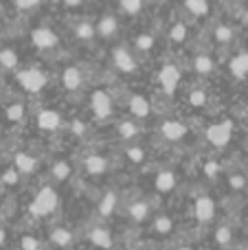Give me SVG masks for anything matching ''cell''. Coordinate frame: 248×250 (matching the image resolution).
I'll return each instance as SVG.
<instances>
[{
  "mask_svg": "<svg viewBox=\"0 0 248 250\" xmlns=\"http://www.w3.org/2000/svg\"><path fill=\"white\" fill-rule=\"evenodd\" d=\"M38 248H40V244L35 237H31V235H24V237H22V250H38Z\"/></svg>",
  "mask_w": 248,
  "mask_h": 250,
  "instance_id": "obj_41",
  "label": "cell"
},
{
  "mask_svg": "<svg viewBox=\"0 0 248 250\" xmlns=\"http://www.w3.org/2000/svg\"><path fill=\"white\" fill-rule=\"evenodd\" d=\"M242 20H244V24H248V9H246L244 13H242Z\"/></svg>",
  "mask_w": 248,
  "mask_h": 250,
  "instance_id": "obj_44",
  "label": "cell"
},
{
  "mask_svg": "<svg viewBox=\"0 0 248 250\" xmlns=\"http://www.w3.org/2000/svg\"><path fill=\"white\" fill-rule=\"evenodd\" d=\"M178 250H191V248H178Z\"/></svg>",
  "mask_w": 248,
  "mask_h": 250,
  "instance_id": "obj_47",
  "label": "cell"
},
{
  "mask_svg": "<svg viewBox=\"0 0 248 250\" xmlns=\"http://www.w3.org/2000/svg\"><path fill=\"white\" fill-rule=\"evenodd\" d=\"M171 229H174V222H171V217H167V215L156 217V222H154V230H156L158 235H169Z\"/></svg>",
  "mask_w": 248,
  "mask_h": 250,
  "instance_id": "obj_33",
  "label": "cell"
},
{
  "mask_svg": "<svg viewBox=\"0 0 248 250\" xmlns=\"http://www.w3.org/2000/svg\"><path fill=\"white\" fill-rule=\"evenodd\" d=\"M16 79L26 92H40L48 82L46 70H42L40 66H29L16 73Z\"/></svg>",
  "mask_w": 248,
  "mask_h": 250,
  "instance_id": "obj_2",
  "label": "cell"
},
{
  "mask_svg": "<svg viewBox=\"0 0 248 250\" xmlns=\"http://www.w3.org/2000/svg\"><path fill=\"white\" fill-rule=\"evenodd\" d=\"M246 250H248V248H246Z\"/></svg>",
  "mask_w": 248,
  "mask_h": 250,
  "instance_id": "obj_49",
  "label": "cell"
},
{
  "mask_svg": "<svg viewBox=\"0 0 248 250\" xmlns=\"http://www.w3.org/2000/svg\"><path fill=\"white\" fill-rule=\"evenodd\" d=\"M228 185H231V189L240 191V189H244L248 182H246V176H242V173H231L228 176Z\"/></svg>",
  "mask_w": 248,
  "mask_h": 250,
  "instance_id": "obj_36",
  "label": "cell"
},
{
  "mask_svg": "<svg viewBox=\"0 0 248 250\" xmlns=\"http://www.w3.org/2000/svg\"><path fill=\"white\" fill-rule=\"evenodd\" d=\"M233 38H235V31H233V26L228 24H218L213 31V40L220 44V46H228V44L233 42Z\"/></svg>",
  "mask_w": 248,
  "mask_h": 250,
  "instance_id": "obj_22",
  "label": "cell"
},
{
  "mask_svg": "<svg viewBox=\"0 0 248 250\" xmlns=\"http://www.w3.org/2000/svg\"><path fill=\"white\" fill-rule=\"evenodd\" d=\"M154 46H156V35L149 33V31H143V33H139L134 38V51L136 53L147 55V53L154 51Z\"/></svg>",
  "mask_w": 248,
  "mask_h": 250,
  "instance_id": "obj_17",
  "label": "cell"
},
{
  "mask_svg": "<svg viewBox=\"0 0 248 250\" xmlns=\"http://www.w3.org/2000/svg\"><path fill=\"white\" fill-rule=\"evenodd\" d=\"M51 176L55 178L57 182H64L66 178L70 176V165L66 163V160H60V163H55L51 167Z\"/></svg>",
  "mask_w": 248,
  "mask_h": 250,
  "instance_id": "obj_32",
  "label": "cell"
},
{
  "mask_svg": "<svg viewBox=\"0 0 248 250\" xmlns=\"http://www.w3.org/2000/svg\"><path fill=\"white\" fill-rule=\"evenodd\" d=\"M18 62H20V57H18V53L13 48H2L0 51V68L2 70H16Z\"/></svg>",
  "mask_w": 248,
  "mask_h": 250,
  "instance_id": "obj_24",
  "label": "cell"
},
{
  "mask_svg": "<svg viewBox=\"0 0 248 250\" xmlns=\"http://www.w3.org/2000/svg\"><path fill=\"white\" fill-rule=\"evenodd\" d=\"M176 173L169 171V169H163V171L156 173V180H154V185H156V191H161V193H169L171 189L176 187Z\"/></svg>",
  "mask_w": 248,
  "mask_h": 250,
  "instance_id": "obj_18",
  "label": "cell"
},
{
  "mask_svg": "<svg viewBox=\"0 0 248 250\" xmlns=\"http://www.w3.org/2000/svg\"><path fill=\"white\" fill-rule=\"evenodd\" d=\"M13 167H16L20 173H33L35 169H38V160H35L31 154L20 151V154H16V158H13Z\"/></svg>",
  "mask_w": 248,
  "mask_h": 250,
  "instance_id": "obj_19",
  "label": "cell"
},
{
  "mask_svg": "<svg viewBox=\"0 0 248 250\" xmlns=\"http://www.w3.org/2000/svg\"><path fill=\"white\" fill-rule=\"evenodd\" d=\"M215 215V204L209 195H200L196 200V217L200 222H211Z\"/></svg>",
  "mask_w": 248,
  "mask_h": 250,
  "instance_id": "obj_16",
  "label": "cell"
},
{
  "mask_svg": "<svg viewBox=\"0 0 248 250\" xmlns=\"http://www.w3.org/2000/svg\"><path fill=\"white\" fill-rule=\"evenodd\" d=\"M31 42H33V46L38 48V51L48 53V51H55L60 40H57L53 29H48V26H38V29L31 31Z\"/></svg>",
  "mask_w": 248,
  "mask_h": 250,
  "instance_id": "obj_6",
  "label": "cell"
},
{
  "mask_svg": "<svg viewBox=\"0 0 248 250\" xmlns=\"http://www.w3.org/2000/svg\"><path fill=\"white\" fill-rule=\"evenodd\" d=\"M7 119L9 121H22V119H24V104H9L7 105Z\"/></svg>",
  "mask_w": 248,
  "mask_h": 250,
  "instance_id": "obj_34",
  "label": "cell"
},
{
  "mask_svg": "<svg viewBox=\"0 0 248 250\" xmlns=\"http://www.w3.org/2000/svg\"><path fill=\"white\" fill-rule=\"evenodd\" d=\"M228 73L235 79H246L248 77V51H237L228 62Z\"/></svg>",
  "mask_w": 248,
  "mask_h": 250,
  "instance_id": "obj_13",
  "label": "cell"
},
{
  "mask_svg": "<svg viewBox=\"0 0 248 250\" xmlns=\"http://www.w3.org/2000/svg\"><path fill=\"white\" fill-rule=\"evenodd\" d=\"M205 173H207L209 178H218V173H220V165L215 163V160L207 163V165H205Z\"/></svg>",
  "mask_w": 248,
  "mask_h": 250,
  "instance_id": "obj_42",
  "label": "cell"
},
{
  "mask_svg": "<svg viewBox=\"0 0 248 250\" xmlns=\"http://www.w3.org/2000/svg\"><path fill=\"white\" fill-rule=\"evenodd\" d=\"M244 176H246V182H248V169H246V173H244Z\"/></svg>",
  "mask_w": 248,
  "mask_h": 250,
  "instance_id": "obj_46",
  "label": "cell"
},
{
  "mask_svg": "<svg viewBox=\"0 0 248 250\" xmlns=\"http://www.w3.org/2000/svg\"><path fill=\"white\" fill-rule=\"evenodd\" d=\"M83 82H86V77H83V70L79 68V66H66L64 73H62V86L68 92L82 90Z\"/></svg>",
  "mask_w": 248,
  "mask_h": 250,
  "instance_id": "obj_10",
  "label": "cell"
},
{
  "mask_svg": "<svg viewBox=\"0 0 248 250\" xmlns=\"http://www.w3.org/2000/svg\"><path fill=\"white\" fill-rule=\"evenodd\" d=\"M35 123L42 132H55V129L62 127V114L57 110H51V108H44L38 112L35 117Z\"/></svg>",
  "mask_w": 248,
  "mask_h": 250,
  "instance_id": "obj_12",
  "label": "cell"
},
{
  "mask_svg": "<svg viewBox=\"0 0 248 250\" xmlns=\"http://www.w3.org/2000/svg\"><path fill=\"white\" fill-rule=\"evenodd\" d=\"M70 132H73L75 136H83V134L88 132V127H86V123H83V121L75 119V121H70Z\"/></svg>",
  "mask_w": 248,
  "mask_h": 250,
  "instance_id": "obj_40",
  "label": "cell"
},
{
  "mask_svg": "<svg viewBox=\"0 0 248 250\" xmlns=\"http://www.w3.org/2000/svg\"><path fill=\"white\" fill-rule=\"evenodd\" d=\"M119 29H121V22H119V18L114 16V13H103V16L99 18V22H97V35L103 40L117 38Z\"/></svg>",
  "mask_w": 248,
  "mask_h": 250,
  "instance_id": "obj_11",
  "label": "cell"
},
{
  "mask_svg": "<svg viewBox=\"0 0 248 250\" xmlns=\"http://www.w3.org/2000/svg\"><path fill=\"white\" fill-rule=\"evenodd\" d=\"M40 4H42V0H16V7L20 11H31V9L40 7Z\"/></svg>",
  "mask_w": 248,
  "mask_h": 250,
  "instance_id": "obj_39",
  "label": "cell"
},
{
  "mask_svg": "<svg viewBox=\"0 0 248 250\" xmlns=\"http://www.w3.org/2000/svg\"><path fill=\"white\" fill-rule=\"evenodd\" d=\"M127 110L136 121H145L152 117V104L147 101V97L143 95H130L127 97Z\"/></svg>",
  "mask_w": 248,
  "mask_h": 250,
  "instance_id": "obj_8",
  "label": "cell"
},
{
  "mask_svg": "<svg viewBox=\"0 0 248 250\" xmlns=\"http://www.w3.org/2000/svg\"><path fill=\"white\" fill-rule=\"evenodd\" d=\"M55 208H57V191L53 187H42L38 191V195L33 198V202H31L29 211L33 217H44L51 215Z\"/></svg>",
  "mask_w": 248,
  "mask_h": 250,
  "instance_id": "obj_1",
  "label": "cell"
},
{
  "mask_svg": "<svg viewBox=\"0 0 248 250\" xmlns=\"http://www.w3.org/2000/svg\"><path fill=\"white\" fill-rule=\"evenodd\" d=\"M185 9H187L193 18H202L209 13V2H207V0H185Z\"/></svg>",
  "mask_w": 248,
  "mask_h": 250,
  "instance_id": "obj_26",
  "label": "cell"
},
{
  "mask_svg": "<svg viewBox=\"0 0 248 250\" xmlns=\"http://www.w3.org/2000/svg\"><path fill=\"white\" fill-rule=\"evenodd\" d=\"M112 66L123 75H132L139 68V62H136L134 51H130L127 46H117L112 51Z\"/></svg>",
  "mask_w": 248,
  "mask_h": 250,
  "instance_id": "obj_4",
  "label": "cell"
},
{
  "mask_svg": "<svg viewBox=\"0 0 248 250\" xmlns=\"http://www.w3.org/2000/svg\"><path fill=\"white\" fill-rule=\"evenodd\" d=\"M207 101H209V95H207L205 88H193V90L189 92V104H191L193 108H205Z\"/></svg>",
  "mask_w": 248,
  "mask_h": 250,
  "instance_id": "obj_31",
  "label": "cell"
},
{
  "mask_svg": "<svg viewBox=\"0 0 248 250\" xmlns=\"http://www.w3.org/2000/svg\"><path fill=\"white\" fill-rule=\"evenodd\" d=\"M158 83H161L165 95H174L180 83V68L176 64H165L158 70Z\"/></svg>",
  "mask_w": 248,
  "mask_h": 250,
  "instance_id": "obj_7",
  "label": "cell"
},
{
  "mask_svg": "<svg viewBox=\"0 0 248 250\" xmlns=\"http://www.w3.org/2000/svg\"><path fill=\"white\" fill-rule=\"evenodd\" d=\"M143 0H119V9H121V13H125V16L130 18H136L141 11H143Z\"/></svg>",
  "mask_w": 248,
  "mask_h": 250,
  "instance_id": "obj_27",
  "label": "cell"
},
{
  "mask_svg": "<svg viewBox=\"0 0 248 250\" xmlns=\"http://www.w3.org/2000/svg\"><path fill=\"white\" fill-rule=\"evenodd\" d=\"M169 40L171 42H176V44H180V42L187 40V24H185L183 20L174 22V24L169 26Z\"/></svg>",
  "mask_w": 248,
  "mask_h": 250,
  "instance_id": "obj_30",
  "label": "cell"
},
{
  "mask_svg": "<svg viewBox=\"0 0 248 250\" xmlns=\"http://www.w3.org/2000/svg\"><path fill=\"white\" fill-rule=\"evenodd\" d=\"M246 138H248V129H246Z\"/></svg>",
  "mask_w": 248,
  "mask_h": 250,
  "instance_id": "obj_48",
  "label": "cell"
},
{
  "mask_svg": "<svg viewBox=\"0 0 248 250\" xmlns=\"http://www.w3.org/2000/svg\"><path fill=\"white\" fill-rule=\"evenodd\" d=\"M82 2H83V0H64L66 7H79Z\"/></svg>",
  "mask_w": 248,
  "mask_h": 250,
  "instance_id": "obj_43",
  "label": "cell"
},
{
  "mask_svg": "<svg viewBox=\"0 0 248 250\" xmlns=\"http://www.w3.org/2000/svg\"><path fill=\"white\" fill-rule=\"evenodd\" d=\"M90 112L97 121H105V119L112 117L114 112V101L112 95L103 88H97V90L90 92Z\"/></svg>",
  "mask_w": 248,
  "mask_h": 250,
  "instance_id": "obj_3",
  "label": "cell"
},
{
  "mask_svg": "<svg viewBox=\"0 0 248 250\" xmlns=\"http://www.w3.org/2000/svg\"><path fill=\"white\" fill-rule=\"evenodd\" d=\"M51 242L60 248H66L70 242H73V233L66 229H53L51 230Z\"/></svg>",
  "mask_w": 248,
  "mask_h": 250,
  "instance_id": "obj_29",
  "label": "cell"
},
{
  "mask_svg": "<svg viewBox=\"0 0 248 250\" xmlns=\"http://www.w3.org/2000/svg\"><path fill=\"white\" fill-rule=\"evenodd\" d=\"M75 35H77L79 40H83V42H92L97 35V26H92L88 20H82L75 26Z\"/></svg>",
  "mask_w": 248,
  "mask_h": 250,
  "instance_id": "obj_25",
  "label": "cell"
},
{
  "mask_svg": "<svg viewBox=\"0 0 248 250\" xmlns=\"http://www.w3.org/2000/svg\"><path fill=\"white\" fill-rule=\"evenodd\" d=\"M2 242H4V230L0 229V244H2Z\"/></svg>",
  "mask_w": 248,
  "mask_h": 250,
  "instance_id": "obj_45",
  "label": "cell"
},
{
  "mask_svg": "<svg viewBox=\"0 0 248 250\" xmlns=\"http://www.w3.org/2000/svg\"><path fill=\"white\" fill-rule=\"evenodd\" d=\"M191 66L200 77H209V75L215 73V62L209 53H196L191 60Z\"/></svg>",
  "mask_w": 248,
  "mask_h": 250,
  "instance_id": "obj_14",
  "label": "cell"
},
{
  "mask_svg": "<svg viewBox=\"0 0 248 250\" xmlns=\"http://www.w3.org/2000/svg\"><path fill=\"white\" fill-rule=\"evenodd\" d=\"M127 215H130L134 222H143L145 217L149 215V204L145 202V200H136V202L130 204V208H127Z\"/></svg>",
  "mask_w": 248,
  "mask_h": 250,
  "instance_id": "obj_23",
  "label": "cell"
},
{
  "mask_svg": "<svg viewBox=\"0 0 248 250\" xmlns=\"http://www.w3.org/2000/svg\"><path fill=\"white\" fill-rule=\"evenodd\" d=\"M215 239H218L220 246H227V244L231 242V229H227V226H220V229H218V235H215Z\"/></svg>",
  "mask_w": 248,
  "mask_h": 250,
  "instance_id": "obj_37",
  "label": "cell"
},
{
  "mask_svg": "<svg viewBox=\"0 0 248 250\" xmlns=\"http://www.w3.org/2000/svg\"><path fill=\"white\" fill-rule=\"evenodd\" d=\"M88 239H90L97 248H110V246H112V235H110V230L108 229H101V226L92 229L90 233H88Z\"/></svg>",
  "mask_w": 248,
  "mask_h": 250,
  "instance_id": "obj_20",
  "label": "cell"
},
{
  "mask_svg": "<svg viewBox=\"0 0 248 250\" xmlns=\"http://www.w3.org/2000/svg\"><path fill=\"white\" fill-rule=\"evenodd\" d=\"M18 178H20V171H18L16 167L7 169V171L2 173V182H4V185H16V182H18Z\"/></svg>",
  "mask_w": 248,
  "mask_h": 250,
  "instance_id": "obj_38",
  "label": "cell"
},
{
  "mask_svg": "<svg viewBox=\"0 0 248 250\" xmlns=\"http://www.w3.org/2000/svg\"><path fill=\"white\" fill-rule=\"evenodd\" d=\"M83 171L88 176H101V173L108 171V158H103L99 154H90L83 160Z\"/></svg>",
  "mask_w": 248,
  "mask_h": 250,
  "instance_id": "obj_15",
  "label": "cell"
},
{
  "mask_svg": "<svg viewBox=\"0 0 248 250\" xmlns=\"http://www.w3.org/2000/svg\"><path fill=\"white\" fill-rule=\"evenodd\" d=\"M189 134V127L183 121H176V119H167V121L161 123V136L169 143H178L183 141Z\"/></svg>",
  "mask_w": 248,
  "mask_h": 250,
  "instance_id": "obj_9",
  "label": "cell"
},
{
  "mask_svg": "<svg viewBox=\"0 0 248 250\" xmlns=\"http://www.w3.org/2000/svg\"><path fill=\"white\" fill-rule=\"evenodd\" d=\"M117 132H119V136H121L123 141H134V138L141 134V127H139V123H136V121H132V119H125V121L119 123Z\"/></svg>",
  "mask_w": 248,
  "mask_h": 250,
  "instance_id": "obj_21",
  "label": "cell"
},
{
  "mask_svg": "<svg viewBox=\"0 0 248 250\" xmlns=\"http://www.w3.org/2000/svg\"><path fill=\"white\" fill-rule=\"evenodd\" d=\"M125 156H127V160H130V163L141 165V163H143V158H145V151H143V147H139V145H130L125 149Z\"/></svg>",
  "mask_w": 248,
  "mask_h": 250,
  "instance_id": "obj_35",
  "label": "cell"
},
{
  "mask_svg": "<svg viewBox=\"0 0 248 250\" xmlns=\"http://www.w3.org/2000/svg\"><path fill=\"white\" fill-rule=\"evenodd\" d=\"M117 193H114V191H108V193L103 195V200H101L99 202V213L103 217H108V215H112L114 213V208H117Z\"/></svg>",
  "mask_w": 248,
  "mask_h": 250,
  "instance_id": "obj_28",
  "label": "cell"
},
{
  "mask_svg": "<svg viewBox=\"0 0 248 250\" xmlns=\"http://www.w3.org/2000/svg\"><path fill=\"white\" fill-rule=\"evenodd\" d=\"M231 136H233V123L228 121V119L227 121H220V123H211L209 127H207V141L213 147L228 145Z\"/></svg>",
  "mask_w": 248,
  "mask_h": 250,
  "instance_id": "obj_5",
  "label": "cell"
}]
</instances>
